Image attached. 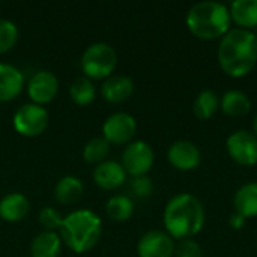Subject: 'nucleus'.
<instances>
[{"mask_svg":"<svg viewBox=\"0 0 257 257\" xmlns=\"http://www.w3.org/2000/svg\"><path fill=\"white\" fill-rule=\"evenodd\" d=\"M245 221H247L245 217H242V215L238 214V212H233V214L230 215V218H229V226H230L233 230H241V229L244 227Z\"/></svg>","mask_w":257,"mask_h":257,"instance_id":"30","label":"nucleus"},{"mask_svg":"<svg viewBox=\"0 0 257 257\" xmlns=\"http://www.w3.org/2000/svg\"><path fill=\"white\" fill-rule=\"evenodd\" d=\"M163 223L166 232L173 239H190L205 226V208L202 202L190 193L176 194L164 208Z\"/></svg>","mask_w":257,"mask_h":257,"instance_id":"2","label":"nucleus"},{"mask_svg":"<svg viewBox=\"0 0 257 257\" xmlns=\"http://www.w3.org/2000/svg\"><path fill=\"white\" fill-rule=\"evenodd\" d=\"M92 178H93V182L101 190L113 191V190L120 188L125 184L126 172L120 163L113 161V160H107L93 169Z\"/></svg>","mask_w":257,"mask_h":257,"instance_id":"13","label":"nucleus"},{"mask_svg":"<svg viewBox=\"0 0 257 257\" xmlns=\"http://www.w3.org/2000/svg\"><path fill=\"white\" fill-rule=\"evenodd\" d=\"M226 149L229 157L239 166H256L257 164V137L245 130L232 133L226 140Z\"/></svg>","mask_w":257,"mask_h":257,"instance_id":"9","label":"nucleus"},{"mask_svg":"<svg viewBox=\"0 0 257 257\" xmlns=\"http://www.w3.org/2000/svg\"><path fill=\"white\" fill-rule=\"evenodd\" d=\"M134 93V81L126 75H111L101 84V95L110 104H120Z\"/></svg>","mask_w":257,"mask_h":257,"instance_id":"15","label":"nucleus"},{"mask_svg":"<svg viewBox=\"0 0 257 257\" xmlns=\"http://www.w3.org/2000/svg\"><path fill=\"white\" fill-rule=\"evenodd\" d=\"M253 134L257 137V114L254 117V122H253Z\"/></svg>","mask_w":257,"mask_h":257,"instance_id":"31","label":"nucleus"},{"mask_svg":"<svg viewBox=\"0 0 257 257\" xmlns=\"http://www.w3.org/2000/svg\"><path fill=\"white\" fill-rule=\"evenodd\" d=\"M24 89V74L11 63L0 62V102L15 99Z\"/></svg>","mask_w":257,"mask_h":257,"instance_id":"14","label":"nucleus"},{"mask_svg":"<svg viewBox=\"0 0 257 257\" xmlns=\"http://www.w3.org/2000/svg\"><path fill=\"white\" fill-rule=\"evenodd\" d=\"M18 27L14 21L0 18V54L12 50L18 41Z\"/></svg>","mask_w":257,"mask_h":257,"instance_id":"26","label":"nucleus"},{"mask_svg":"<svg viewBox=\"0 0 257 257\" xmlns=\"http://www.w3.org/2000/svg\"><path fill=\"white\" fill-rule=\"evenodd\" d=\"M220 108L223 110L224 114L230 117H242L250 113L251 102L244 92L233 89V90H227L223 95V98L220 99Z\"/></svg>","mask_w":257,"mask_h":257,"instance_id":"21","label":"nucleus"},{"mask_svg":"<svg viewBox=\"0 0 257 257\" xmlns=\"http://www.w3.org/2000/svg\"><path fill=\"white\" fill-rule=\"evenodd\" d=\"M131 191L134 193V196H137L140 199L151 197L152 193H154V182H152V179L148 175L133 178V181H131Z\"/></svg>","mask_w":257,"mask_h":257,"instance_id":"28","label":"nucleus"},{"mask_svg":"<svg viewBox=\"0 0 257 257\" xmlns=\"http://www.w3.org/2000/svg\"><path fill=\"white\" fill-rule=\"evenodd\" d=\"M235 212L245 218L257 217V182L244 184L233 197Z\"/></svg>","mask_w":257,"mask_h":257,"instance_id":"20","label":"nucleus"},{"mask_svg":"<svg viewBox=\"0 0 257 257\" xmlns=\"http://www.w3.org/2000/svg\"><path fill=\"white\" fill-rule=\"evenodd\" d=\"M62 251V239L57 232L42 230L30 244L32 257H59Z\"/></svg>","mask_w":257,"mask_h":257,"instance_id":"18","label":"nucleus"},{"mask_svg":"<svg viewBox=\"0 0 257 257\" xmlns=\"http://www.w3.org/2000/svg\"><path fill=\"white\" fill-rule=\"evenodd\" d=\"M48 111L42 105L29 102L17 108L12 117L15 131L23 137H38L48 126Z\"/></svg>","mask_w":257,"mask_h":257,"instance_id":"6","label":"nucleus"},{"mask_svg":"<svg viewBox=\"0 0 257 257\" xmlns=\"http://www.w3.org/2000/svg\"><path fill=\"white\" fill-rule=\"evenodd\" d=\"M139 257H173L175 241L164 230L146 232L137 244Z\"/></svg>","mask_w":257,"mask_h":257,"instance_id":"11","label":"nucleus"},{"mask_svg":"<svg viewBox=\"0 0 257 257\" xmlns=\"http://www.w3.org/2000/svg\"><path fill=\"white\" fill-rule=\"evenodd\" d=\"M102 221L90 209H77L63 217L59 229L62 242L77 254L90 251L101 238Z\"/></svg>","mask_w":257,"mask_h":257,"instance_id":"3","label":"nucleus"},{"mask_svg":"<svg viewBox=\"0 0 257 257\" xmlns=\"http://www.w3.org/2000/svg\"><path fill=\"white\" fill-rule=\"evenodd\" d=\"M167 160L175 169L181 172H191L199 167L202 155L199 148L193 142L178 140L170 145L167 151Z\"/></svg>","mask_w":257,"mask_h":257,"instance_id":"12","label":"nucleus"},{"mask_svg":"<svg viewBox=\"0 0 257 257\" xmlns=\"http://www.w3.org/2000/svg\"><path fill=\"white\" fill-rule=\"evenodd\" d=\"M30 203L21 193H8L0 199V218L6 223H18L27 217Z\"/></svg>","mask_w":257,"mask_h":257,"instance_id":"16","label":"nucleus"},{"mask_svg":"<svg viewBox=\"0 0 257 257\" xmlns=\"http://www.w3.org/2000/svg\"><path fill=\"white\" fill-rule=\"evenodd\" d=\"M218 65L232 78L248 75L257 63V36L250 30L232 29L221 39L217 51Z\"/></svg>","mask_w":257,"mask_h":257,"instance_id":"1","label":"nucleus"},{"mask_svg":"<svg viewBox=\"0 0 257 257\" xmlns=\"http://www.w3.org/2000/svg\"><path fill=\"white\" fill-rule=\"evenodd\" d=\"M173 257H202V247L193 239H182L178 245H175Z\"/></svg>","mask_w":257,"mask_h":257,"instance_id":"29","label":"nucleus"},{"mask_svg":"<svg viewBox=\"0 0 257 257\" xmlns=\"http://www.w3.org/2000/svg\"><path fill=\"white\" fill-rule=\"evenodd\" d=\"M154 161L155 154L151 145L143 140H134L125 146L120 164L125 169L126 175L137 178L148 175L154 166Z\"/></svg>","mask_w":257,"mask_h":257,"instance_id":"7","label":"nucleus"},{"mask_svg":"<svg viewBox=\"0 0 257 257\" xmlns=\"http://www.w3.org/2000/svg\"><path fill=\"white\" fill-rule=\"evenodd\" d=\"M137 131V122L133 114L117 111L110 114L102 123V137L110 145H128Z\"/></svg>","mask_w":257,"mask_h":257,"instance_id":"8","label":"nucleus"},{"mask_svg":"<svg viewBox=\"0 0 257 257\" xmlns=\"http://www.w3.org/2000/svg\"><path fill=\"white\" fill-rule=\"evenodd\" d=\"M229 14L238 29L251 32L257 27V0H235L229 8Z\"/></svg>","mask_w":257,"mask_h":257,"instance_id":"17","label":"nucleus"},{"mask_svg":"<svg viewBox=\"0 0 257 257\" xmlns=\"http://www.w3.org/2000/svg\"><path fill=\"white\" fill-rule=\"evenodd\" d=\"M84 193V185L77 176H63L57 181L54 187V199L60 205H72L77 203Z\"/></svg>","mask_w":257,"mask_h":257,"instance_id":"19","label":"nucleus"},{"mask_svg":"<svg viewBox=\"0 0 257 257\" xmlns=\"http://www.w3.org/2000/svg\"><path fill=\"white\" fill-rule=\"evenodd\" d=\"M229 8L218 2H199L190 8L185 17L188 30L199 39H221L230 30Z\"/></svg>","mask_w":257,"mask_h":257,"instance_id":"4","label":"nucleus"},{"mask_svg":"<svg viewBox=\"0 0 257 257\" xmlns=\"http://www.w3.org/2000/svg\"><path fill=\"white\" fill-rule=\"evenodd\" d=\"M110 154V143L104 137H95L89 140L83 149V158L89 164H101L107 161Z\"/></svg>","mask_w":257,"mask_h":257,"instance_id":"25","label":"nucleus"},{"mask_svg":"<svg viewBox=\"0 0 257 257\" xmlns=\"http://www.w3.org/2000/svg\"><path fill=\"white\" fill-rule=\"evenodd\" d=\"M59 92V78L47 69L36 71L27 81V95L33 104L42 105L51 102Z\"/></svg>","mask_w":257,"mask_h":257,"instance_id":"10","label":"nucleus"},{"mask_svg":"<svg viewBox=\"0 0 257 257\" xmlns=\"http://www.w3.org/2000/svg\"><path fill=\"white\" fill-rule=\"evenodd\" d=\"M39 223L41 226L48 230V232H57L63 223V217L62 214L56 209V208H51V206H45L39 211Z\"/></svg>","mask_w":257,"mask_h":257,"instance_id":"27","label":"nucleus"},{"mask_svg":"<svg viewBox=\"0 0 257 257\" xmlns=\"http://www.w3.org/2000/svg\"><path fill=\"white\" fill-rule=\"evenodd\" d=\"M220 108V98L214 90H202L193 104V111L194 116L199 120H208L211 119L217 110Z\"/></svg>","mask_w":257,"mask_h":257,"instance_id":"23","label":"nucleus"},{"mask_svg":"<svg viewBox=\"0 0 257 257\" xmlns=\"http://www.w3.org/2000/svg\"><path fill=\"white\" fill-rule=\"evenodd\" d=\"M95 96H96L95 84L87 77H78L69 86V98L77 105H81V107L89 105L93 102Z\"/></svg>","mask_w":257,"mask_h":257,"instance_id":"24","label":"nucleus"},{"mask_svg":"<svg viewBox=\"0 0 257 257\" xmlns=\"http://www.w3.org/2000/svg\"><path fill=\"white\" fill-rule=\"evenodd\" d=\"M81 71L89 80H107L117 66L116 50L105 42L90 44L81 56Z\"/></svg>","mask_w":257,"mask_h":257,"instance_id":"5","label":"nucleus"},{"mask_svg":"<svg viewBox=\"0 0 257 257\" xmlns=\"http://www.w3.org/2000/svg\"><path fill=\"white\" fill-rule=\"evenodd\" d=\"M105 212L108 218L113 221H117V223L128 221L134 214V202L125 194L113 196L105 203Z\"/></svg>","mask_w":257,"mask_h":257,"instance_id":"22","label":"nucleus"}]
</instances>
